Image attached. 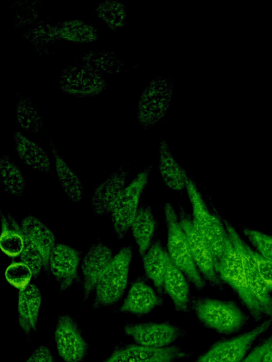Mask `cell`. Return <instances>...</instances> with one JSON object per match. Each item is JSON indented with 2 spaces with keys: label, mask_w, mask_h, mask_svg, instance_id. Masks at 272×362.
Returning <instances> with one entry per match:
<instances>
[{
  "label": "cell",
  "mask_w": 272,
  "mask_h": 362,
  "mask_svg": "<svg viewBox=\"0 0 272 362\" xmlns=\"http://www.w3.org/2000/svg\"><path fill=\"white\" fill-rule=\"evenodd\" d=\"M186 189L192 209L193 223L212 252L217 272L228 238L225 227L212 204L213 212L210 211L195 181L189 176Z\"/></svg>",
  "instance_id": "obj_1"
},
{
  "label": "cell",
  "mask_w": 272,
  "mask_h": 362,
  "mask_svg": "<svg viewBox=\"0 0 272 362\" xmlns=\"http://www.w3.org/2000/svg\"><path fill=\"white\" fill-rule=\"evenodd\" d=\"M175 83L170 76L158 75L142 89L136 107L138 124L149 129L160 124L170 109Z\"/></svg>",
  "instance_id": "obj_2"
},
{
  "label": "cell",
  "mask_w": 272,
  "mask_h": 362,
  "mask_svg": "<svg viewBox=\"0 0 272 362\" xmlns=\"http://www.w3.org/2000/svg\"><path fill=\"white\" fill-rule=\"evenodd\" d=\"M262 362H272V340L263 356Z\"/></svg>",
  "instance_id": "obj_40"
},
{
  "label": "cell",
  "mask_w": 272,
  "mask_h": 362,
  "mask_svg": "<svg viewBox=\"0 0 272 362\" xmlns=\"http://www.w3.org/2000/svg\"><path fill=\"white\" fill-rule=\"evenodd\" d=\"M190 353L177 346L150 348L137 344L118 346L103 362H174Z\"/></svg>",
  "instance_id": "obj_14"
},
{
  "label": "cell",
  "mask_w": 272,
  "mask_h": 362,
  "mask_svg": "<svg viewBox=\"0 0 272 362\" xmlns=\"http://www.w3.org/2000/svg\"><path fill=\"white\" fill-rule=\"evenodd\" d=\"M271 303H272V298H271Z\"/></svg>",
  "instance_id": "obj_41"
},
{
  "label": "cell",
  "mask_w": 272,
  "mask_h": 362,
  "mask_svg": "<svg viewBox=\"0 0 272 362\" xmlns=\"http://www.w3.org/2000/svg\"><path fill=\"white\" fill-rule=\"evenodd\" d=\"M23 239L24 244L20 255L21 259L30 269L33 276L37 278L43 268L42 256L35 245L24 234Z\"/></svg>",
  "instance_id": "obj_34"
},
{
  "label": "cell",
  "mask_w": 272,
  "mask_h": 362,
  "mask_svg": "<svg viewBox=\"0 0 272 362\" xmlns=\"http://www.w3.org/2000/svg\"><path fill=\"white\" fill-rule=\"evenodd\" d=\"M242 232L259 253L272 262V236L246 227L242 228Z\"/></svg>",
  "instance_id": "obj_35"
},
{
  "label": "cell",
  "mask_w": 272,
  "mask_h": 362,
  "mask_svg": "<svg viewBox=\"0 0 272 362\" xmlns=\"http://www.w3.org/2000/svg\"><path fill=\"white\" fill-rule=\"evenodd\" d=\"M79 252L62 243H57L52 250L49 268L55 278L60 291L70 288L79 279Z\"/></svg>",
  "instance_id": "obj_17"
},
{
  "label": "cell",
  "mask_w": 272,
  "mask_h": 362,
  "mask_svg": "<svg viewBox=\"0 0 272 362\" xmlns=\"http://www.w3.org/2000/svg\"><path fill=\"white\" fill-rule=\"evenodd\" d=\"M42 2L38 1H16L14 24L16 28H22L30 25H35L40 16V6Z\"/></svg>",
  "instance_id": "obj_33"
},
{
  "label": "cell",
  "mask_w": 272,
  "mask_h": 362,
  "mask_svg": "<svg viewBox=\"0 0 272 362\" xmlns=\"http://www.w3.org/2000/svg\"><path fill=\"white\" fill-rule=\"evenodd\" d=\"M128 174V165L124 163L96 188L91 199L94 214L104 216L113 211L125 188Z\"/></svg>",
  "instance_id": "obj_16"
},
{
  "label": "cell",
  "mask_w": 272,
  "mask_h": 362,
  "mask_svg": "<svg viewBox=\"0 0 272 362\" xmlns=\"http://www.w3.org/2000/svg\"><path fill=\"white\" fill-rule=\"evenodd\" d=\"M32 276L33 273L30 269L23 262L13 263L5 271L6 280L19 289L29 284Z\"/></svg>",
  "instance_id": "obj_36"
},
{
  "label": "cell",
  "mask_w": 272,
  "mask_h": 362,
  "mask_svg": "<svg viewBox=\"0 0 272 362\" xmlns=\"http://www.w3.org/2000/svg\"><path fill=\"white\" fill-rule=\"evenodd\" d=\"M164 214L167 228V252L171 260L185 274L196 289H203L207 282L193 262L178 213L171 202L164 203Z\"/></svg>",
  "instance_id": "obj_4"
},
{
  "label": "cell",
  "mask_w": 272,
  "mask_h": 362,
  "mask_svg": "<svg viewBox=\"0 0 272 362\" xmlns=\"http://www.w3.org/2000/svg\"><path fill=\"white\" fill-rule=\"evenodd\" d=\"M1 233L0 247L4 253L10 257L21 255L23 247V233L14 218L9 214L1 211Z\"/></svg>",
  "instance_id": "obj_29"
},
{
  "label": "cell",
  "mask_w": 272,
  "mask_h": 362,
  "mask_svg": "<svg viewBox=\"0 0 272 362\" xmlns=\"http://www.w3.org/2000/svg\"><path fill=\"white\" fill-rule=\"evenodd\" d=\"M49 35L52 45L59 41L91 43L96 42L100 36L94 24L81 19H69L55 23L50 22Z\"/></svg>",
  "instance_id": "obj_19"
},
{
  "label": "cell",
  "mask_w": 272,
  "mask_h": 362,
  "mask_svg": "<svg viewBox=\"0 0 272 362\" xmlns=\"http://www.w3.org/2000/svg\"><path fill=\"white\" fill-rule=\"evenodd\" d=\"M271 324L272 319L269 318L242 334L219 341L200 355L195 362H241L255 340Z\"/></svg>",
  "instance_id": "obj_11"
},
{
  "label": "cell",
  "mask_w": 272,
  "mask_h": 362,
  "mask_svg": "<svg viewBox=\"0 0 272 362\" xmlns=\"http://www.w3.org/2000/svg\"><path fill=\"white\" fill-rule=\"evenodd\" d=\"M228 237L240 255L248 285L262 308L265 316L272 317V303L270 290L264 281L253 256V250L242 239L233 225L218 214Z\"/></svg>",
  "instance_id": "obj_7"
},
{
  "label": "cell",
  "mask_w": 272,
  "mask_h": 362,
  "mask_svg": "<svg viewBox=\"0 0 272 362\" xmlns=\"http://www.w3.org/2000/svg\"><path fill=\"white\" fill-rule=\"evenodd\" d=\"M49 146L53 156L58 180L69 198L75 203H79L84 196L81 182L76 173L60 156L52 139L49 140Z\"/></svg>",
  "instance_id": "obj_28"
},
{
  "label": "cell",
  "mask_w": 272,
  "mask_h": 362,
  "mask_svg": "<svg viewBox=\"0 0 272 362\" xmlns=\"http://www.w3.org/2000/svg\"><path fill=\"white\" fill-rule=\"evenodd\" d=\"M153 165L149 164L125 187L113 211L111 219L117 238L123 239L131 227L137 210L142 192L147 185Z\"/></svg>",
  "instance_id": "obj_8"
},
{
  "label": "cell",
  "mask_w": 272,
  "mask_h": 362,
  "mask_svg": "<svg viewBox=\"0 0 272 362\" xmlns=\"http://www.w3.org/2000/svg\"><path fill=\"white\" fill-rule=\"evenodd\" d=\"M178 216L180 224L186 234L190 252L198 269L205 280L212 286L222 289L212 252L203 237L196 230L193 218L184 206L178 203Z\"/></svg>",
  "instance_id": "obj_10"
},
{
  "label": "cell",
  "mask_w": 272,
  "mask_h": 362,
  "mask_svg": "<svg viewBox=\"0 0 272 362\" xmlns=\"http://www.w3.org/2000/svg\"><path fill=\"white\" fill-rule=\"evenodd\" d=\"M132 257L131 245L122 247L113 257L96 286L94 308L111 305L121 298L128 285Z\"/></svg>",
  "instance_id": "obj_6"
},
{
  "label": "cell",
  "mask_w": 272,
  "mask_h": 362,
  "mask_svg": "<svg viewBox=\"0 0 272 362\" xmlns=\"http://www.w3.org/2000/svg\"><path fill=\"white\" fill-rule=\"evenodd\" d=\"M157 226V221L151 206L140 205L130 227L140 257H143L151 246Z\"/></svg>",
  "instance_id": "obj_26"
},
{
  "label": "cell",
  "mask_w": 272,
  "mask_h": 362,
  "mask_svg": "<svg viewBox=\"0 0 272 362\" xmlns=\"http://www.w3.org/2000/svg\"><path fill=\"white\" fill-rule=\"evenodd\" d=\"M253 256L261 278L270 291L272 290V262L253 250Z\"/></svg>",
  "instance_id": "obj_37"
},
{
  "label": "cell",
  "mask_w": 272,
  "mask_h": 362,
  "mask_svg": "<svg viewBox=\"0 0 272 362\" xmlns=\"http://www.w3.org/2000/svg\"><path fill=\"white\" fill-rule=\"evenodd\" d=\"M0 169L4 189L13 196H21L25 190L26 180L18 166L8 156L3 155Z\"/></svg>",
  "instance_id": "obj_31"
},
{
  "label": "cell",
  "mask_w": 272,
  "mask_h": 362,
  "mask_svg": "<svg viewBox=\"0 0 272 362\" xmlns=\"http://www.w3.org/2000/svg\"><path fill=\"white\" fill-rule=\"evenodd\" d=\"M41 300V293L33 284H28L18 291V322L27 339L33 332H36L38 329Z\"/></svg>",
  "instance_id": "obj_20"
},
{
  "label": "cell",
  "mask_w": 272,
  "mask_h": 362,
  "mask_svg": "<svg viewBox=\"0 0 272 362\" xmlns=\"http://www.w3.org/2000/svg\"><path fill=\"white\" fill-rule=\"evenodd\" d=\"M16 117L20 127L28 132L38 134L44 128L43 119L35 101L22 97L16 105Z\"/></svg>",
  "instance_id": "obj_30"
},
{
  "label": "cell",
  "mask_w": 272,
  "mask_h": 362,
  "mask_svg": "<svg viewBox=\"0 0 272 362\" xmlns=\"http://www.w3.org/2000/svg\"><path fill=\"white\" fill-rule=\"evenodd\" d=\"M58 89L75 98H91L101 94L108 86L106 76L84 65L65 66L57 77Z\"/></svg>",
  "instance_id": "obj_9"
},
{
  "label": "cell",
  "mask_w": 272,
  "mask_h": 362,
  "mask_svg": "<svg viewBox=\"0 0 272 362\" xmlns=\"http://www.w3.org/2000/svg\"><path fill=\"white\" fill-rule=\"evenodd\" d=\"M163 303L162 296L147 283L144 276H140L132 282L126 298L118 311L142 316Z\"/></svg>",
  "instance_id": "obj_18"
},
{
  "label": "cell",
  "mask_w": 272,
  "mask_h": 362,
  "mask_svg": "<svg viewBox=\"0 0 272 362\" xmlns=\"http://www.w3.org/2000/svg\"><path fill=\"white\" fill-rule=\"evenodd\" d=\"M95 13L106 26L113 30H118L125 24L127 16L126 6L123 1L106 0L98 4Z\"/></svg>",
  "instance_id": "obj_32"
},
{
  "label": "cell",
  "mask_w": 272,
  "mask_h": 362,
  "mask_svg": "<svg viewBox=\"0 0 272 362\" xmlns=\"http://www.w3.org/2000/svg\"><path fill=\"white\" fill-rule=\"evenodd\" d=\"M79 59L81 64L104 76L120 74L125 67V62L115 52L106 49H93L84 52Z\"/></svg>",
  "instance_id": "obj_27"
},
{
  "label": "cell",
  "mask_w": 272,
  "mask_h": 362,
  "mask_svg": "<svg viewBox=\"0 0 272 362\" xmlns=\"http://www.w3.org/2000/svg\"><path fill=\"white\" fill-rule=\"evenodd\" d=\"M217 272L220 280L227 284L237 295L253 319L258 321L265 316L261 306L248 285L240 255L229 237L225 243Z\"/></svg>",
  "instance_id": "obj_5"
},
{
  "label": "cell",
  "mask_w": 272,
  "mask_h": 362,
  "mask_svg": "<svg viewBox=\"0 0 272 362\" xmlns=\"http://www.w3.org/2000/svg\"><path fill=\"white\" fill-rule=\"evenodd\" d=\"M113 257L111 249L102 241L96 240L91 245L81 263L83 301L95 290Z\"/></svg>",
  "instance_id": "obj_15"
},
{
  "label": "cell",
  "mask_w": 272,
  "mask_h": 362,
  "mask_svg": "<svg viewBox=\"0 0 272 362\" xmlns=\"http://www.w3.org/2000/svg\"><path fill=\"white\" fill-rule=\"evenodd\" d=\"M26 362H55V358L48 346L41 345L33 351Z\"/></svg>",
  "instance_id": "obj_38"
},
{
  "label": "cell",
  "mask_w": 272,
  "mask_h": 362,
  "mask_svg": "<svg viewBox=\"0 0 272 362\" xmlns=\"http://www.w3.org/2000/svg\"><path fill=\"white\" fill-rule=\"evenodd\" d=\"M23 234L35 245L43 258V269L50 275L49 260L55 246L53 233L38 218L28 215L21 223Z\"/></svg>",
  "instance_id": "obj_22"
},
{
  "label": "cell",
  "mask_w": 272,
  "mask_h": 362,
  "mask_svg": "<svg viewBox=\"0 0 272 362\" xmlns=\"http://www.w3.org/2000/svg\"><path fill=\"white\" fill-rule=\"evenodd\" d=\"M158 160L159 173L165 185L176 192L186 189L188 175L184 168L174 158L164 139L159 143Z\"/></svg>",
  "instance_id": "obj_21"
},
{
  "label": "cell",
  "mask_w": 272,
  "mask_h": 362,
  "mask_svg": "<svg viewBox=\"0 0 272 362\" xmlns=\"http://www.w3.org/2000/svg\"><path fill=\"white\" fill-rule=\"evenodd\" d=\"M124 333L136 344L150 348H164L183 335V331L169 322H130L125 325Z\"/></svg>",
  "instance_id": "obj_13"
},
{
  "label": "cell",
  "mask_w": 272,
  "mask_h": 362,
  "mask_svg": "<svg viewBox=\"0 0 272 362\" xmlns=\"http://www.w3.org/2000/svg\"><path fill=\"white\" fill-rule=\"evenodd\" d=\"M169 260L168 252L159 239L152 243L142 257L145 276L154 283L156 291L161 296L164 291V279Z\"/></svg>",
  "instance_id": "obj_24"
},
{
  "label": "cell",
  "mask_w": 272,
  "mask_h": 362,
  "mask_svg": "<svg viewBox=\"0 0 272 362\" xmlns=\"http://www.w3.org/2000/svg\"><path fill=\"white\" fill-rule=\"evenodd\" d=\"M55 345L59 356L64 362H81L89 351L76 321L69 315H61L55 329Z\"/></svg>",
  "instance_id": "obj_12"
},
{
  "label": "cell",
  "mask_w": 272,
  "mask_h": 362,
  "mask_svg": "<svg viewBox=\"0 0 272 362\" xmlns=\"http://www.w3.org/2000/svg\"><path fill=\"white\" fill-rule=\"evenodd\" d=\"M271 340L272 336L259 344L241 362H262L263 356Z\"/></svg>",
  "instance_id": "obj_39"
},
{
  "label": "cell",
  "mask_w": 272,
  "mask_h": 362,
  "mask_svg": "<svg viewBox=\"0 0 272 362\" xmlns=\"http://www.w3.org/2000/svg\"><path fill=\"white\" fill-rule=\"evenodd\" d=\"M191 308L205 327L220 334L235 333L248 320L246 315L234 301L196 297L191 299Z\"/></svg>",
  "instance_id": "obj_3"
},
{
  "label": "cell",
  "mask_w": 272,
  "mask_h": 362,
  "mask_svg": "<svg viewBox=\"0 0 272 362\" xmlns=\"http://www.w3.org/2000/svg\"><path fill=\"white\" fill-rule=\"evenodd\" d=\"M187 279L185 274L170 259L163 288L178 312H188L191 308V299Z\"/></svg>",
  "instance_id": "obj_23"
},
{
  "label": "cell",
  "mask_w": 272,
  "mask_h": 362,
  "mask_svg": "<svg viewBox=\"0 0 272 362\" xmlns=\"http://www.w3.org/2000/svg\"><path fill=\"white\" fill-rule=\"evenodd\" d=\"M12 137L17 154L24 163L37 171L50 173V158L43 148L26 137L21 131L14 132Z\"/></svg>",
  "instance_id": "obj_25"
}]
</instances>
